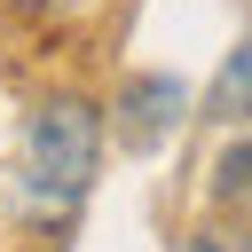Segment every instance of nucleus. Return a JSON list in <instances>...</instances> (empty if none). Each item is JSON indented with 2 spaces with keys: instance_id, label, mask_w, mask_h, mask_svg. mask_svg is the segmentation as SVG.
<instances>
[{
  "instance_id": "20e7f679",
  "label": "nucleus",
  "mask_w": 252,
  "mask_h": 252,
  "mask_svg": "<svg viewBox=\"0 0 252 252\" xmlns=\"http://www.w3.org/2000/svg\"><path fill=\"white\" fill-rule=\"evenodd\" d=\"M213 197H220L228 213H252V142L220 150V181H213Z\"/></svg>"
},
{
  "instance_id": "7ed1b4c3",
  "label": "nucleus",
  "mask_w": 252,
  "mask_h": 252,
  "mask_svg": "<svg viewBox=\"0 0 252 252\" xmlns=\"http://www.w3.org/2000/svg\"><path fill=\"white\" fill-rule=\"evenodd\" d=\"M213 110H220V118H252V32L228 47V63H220V79H213Z\"/></svg>"
},
{
  "instance_id": "f257e3e1",
  "label": "nucleus",
  "mask_w": 252,
  "mask_h": 252,
  "mask_svg": "<svg viewBox=\"0 0 252 252\" xmlns=\"http://www.w3.org/2000/svg\"><path fill=\"white\" fill-rule=\"evenodd\" d=\"M102 173V110L87 94H39L16 134V205L39 228H63Z\"/></svg>"
},
{
  "instance_id": "423d86ee",
  "label": "nucleus",
  "mask_w": 252,
  "mask_h": 252,
  "mask_svg": "<svg viewBox=\"0 0 252 252\" xmlns=\"http://www.w3.org/2000/svg\"><path fill=\"white\" fill-rule=\"evenodd\" d=\"M24 16H79V8H94V0H16Z\"/></svg>"
},
{
  "instance_id": "39448f33",
  "label": "nucleus",
  "mask_w": 252,
  "mask_h": 252,
  "mask_svg": "<svg viewBox=\"0 0 252 252\" xmlns=\"http://www.w3.org/2000/svg\"><path fill=\"white\" fill-rule=\"evenodd\" d=\"M189 252H252V220H213L189 236Z\"/></svg>"
},
{
  "instance_id": "f03ea898",
  "label": "nucleus",
  "mask_w": 252,
  "mask_h": 252,
  "mask_svg": "<svg viewBox=\"0 0 252 252\" xmlns=\"http://www.w3.org/2000/svg\"><path fill=\"white\" fill-rule=\"evenodd\" d=\"M181 118H189V87H181L173 71H158V79L142 71V79L118 94V134H126L134 150H158V142H165Z\"/></svg>"
}]
</instances>
